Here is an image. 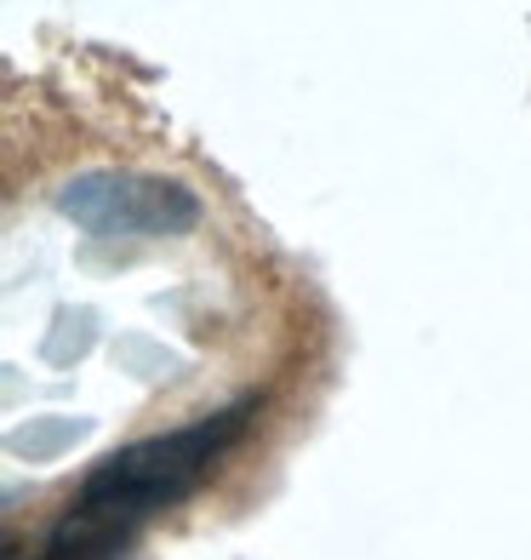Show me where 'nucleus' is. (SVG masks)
Segmentation results:
<instances>
[{
	"instance_id": "nucleus-1",
	"label": "nucleus",
	"mask_w": 531,
	"mask_h": 560,
	"mask_svg": "<svg viewBox=\"0 0 531 560\" xmlns=\"http://www.w3.org/2000/svg\"><path fill=\"white\" fill-rule=\"evenodd\" d=\"M240 423H246V412H217L206 423L177 429V435L115 452L109 464L86 480L74 515L58 526L52 560H97V555H109L138 521H149L155 509L184 498L194 480L217 464V452L240 435Z\"/></svg>"
},
{
	"instance_id": "nucleus-2",
	"label": "nucleus",
	"mask_w": 531,
	"mask_h": 560,
	"mask_svg": "<svg viewBox=\"0 0 531 560\" xmlns=\"http://www.w3.org/2000/svg\"><path fill=\"white\" fill-rule=\"evenodd\" d=\"M58 212L97 241H172L200 223V200L177 177L155 172H74L58 189Z\"/></svg>"
}]
</instances>
